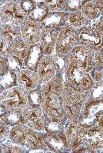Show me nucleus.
<instances>
[{
	"mask_svg": "<svg viewBox=\"0 0 103 153\" xmlns=\"http://www.w3.org/2000/svg\"><path fill=\"white\" fill-rule=\"evenodd\" d=\"M1 101L6 109L22 111L28 108L29 97L22 88H13L2 93Z\"/></svg>",
	"mask_w": 103,
	"mask_h": 153,
	"instance_id": "1",
	"label": "nucleus"
},
{
	"mask_svg": "<svg viewBox=\"0 0 103 153\" xmlns=\"http://www.w3.org/2000/svg\"><path fill=\"white\" fill-rule=\"evenodd\" d=\"M69 90L71 92L81 93L89 89L93 84L92 79L87 73L80 71L70 64L66 74Z\"/></svg>",
	"mask_w": 103,
	"mask_h": 153,
	"instance_id": "2",
	"label": "nucleus"
},
{
	"mask_svg": "<svg viewBox=\"0 0 103 153\" xmlns=\"http://www.w3.org/2000/svg\"><path fill=\"white\" fill-rule=\"evenodd\" d=\"M26 13L20 5L13 1L6 3L1 9V21L5 25H18L25 22Z\"/></svg>",
	"mask_w": 103,
	"mask_h": 153,
	"instance_id": "3",
	"label": "nucleus"
},
{
	"mask_svg": "<svg viewBox=\"0 0 103 153\" xmlns=\"http://www.w3.org/2000/svg\"><path fill=\"white\" fill-rule=\"evenodd\" d=\"M92 53L86 47L77 46L70 53V64L85 73H88L92 69Z\"/></svg>",
	"mask_w": 103,
	"mask_h": 153,
	"instance_id": "4",
	"label": "nucleus"
},
{
	"mask_svg": "<svg viewBox=\"0 0 103 153\" xmlns=\"http://www.w3.org/2000/svg\"><path fill=\"white\" fill-rule=\"evenodd\" d=\"M78 38L88 48L97 50L103 45V35L94 28H83L79 32Z\"/></svg>",
	"mask_w": 103,
	"mask_h": 153,
	"instance_id": "5",
	"label": "nucleus"
},
{
	"mask_svg": "<svg viewBox=\"0 0 103 153\" xmlns=\"http://www.w3.org/2000/svg\"><path fill=\"white\" fill-rule=\"evenodd\" d=\"M75 41V36L72 26L62 28L56 42V52L62 56L66 54L73 47Z\"/></svg>",
	"mask_w": 103,
	"mask_h": 153,
	"instance_id": "6",
	"label": "nucleus"
},
{
	"mask_svg": "<svg viewBox=\"0 0 103 153\" xmlns=\"http://www.w3.org/2000/svg\"><path fill=\"white\" fill-rule=\"evenodd\" d=\"M73 93L63 98L62 106L70 118L75 119L78 117L81 109L83 97L79 93Z\"/></svg>",
	"mask_w": 103,
	"mask_h": 153,
	"instance_id": "7",
	"label": "nucleus"
},
{
	"mask_svg": "<svg viewBox=\"0 0 103 153\" xmlns=\"http://www.w3.org/2000/svg\"><path fill=\"white\" fill-rule=\"evenodd\" d=\"M22 38L28 45H34L40 40L41 31L37 22L26 21L22 24L21 29Z\"/></svg>",
	"mask_w": 103,
	"mask_h": 153,
	"instance_id": "8",
	"label": "nucleus"
},
{
	"mask_svg": "<svg viewBox=\"0 0 103 153\" xmlns=\"http://www.w3.org/2000/svg\"><path fill=\"white\" fill-rule=\"evenodd\" d=\"M62 81L59 77L51 79L41 92V103L43 105L58 98L63 89Z\"/></svg>",
	"mask_w": 103,
	"mask_h": 153,
	"instance_id": "9",
	"label": "nucleus"
},
{
	"mask_svg": "<svg viewBox=\"0 0 103 153\" xmlns=\"http://www.w3.org/2000/svg\"><path fill=\"white\" fill-rule=\"evenodd\" d=\"M23 123L30 128L37 130L44 128V115L41 109L38 108L24 111Z\"/></svg>",
	"mask_w": 103,
	"mask_h": 153,
	"instance_id": "10",
	"label": "nucleus"
},
{
	"mask_svg": "<svg viewBox=\"0 0 103 153\" xmlns=\"http://www.w3.org/2000/svg\"><path fill=\"white\" fill-rule=\"evenodd\" d=\"M58 36L57 31L52 28H46L41 31V46L45 55L51 54L56 45Z\"/></svg>",
	"mask_w": 103,
	"mask_h": 153,
	"instance_id": "11",
	"label": "nucleus"
},
{
	"mask_svg": "<svg viewBox=\"0 0 103 153\" xmlns=\"http://www.w3.org/2000/svg\"><path fill=\"white\" fill-rule=\"evenodd\" d=\"M55 74V66L51 57L49 55L43 57L38 64L39 76L44 82H48Z\"/></svg>",
	"mask_w": 103,
	"mask_h": 153,
	"instance_id": "12",
	"label": "nucleus"
},
{
	"mask_svg": "<svg viewBox=\"0 0 103 153\" xmlns=\"http://www.w3.org/2000/svg\"><path fill=\"white\" fill-rule=\"evenodd\" d=\"M18 81L21 87L26 91H31L37 87L38 76L31 70L21 71L18 75Z\"/></svg>",
	"mask_w": 103,
	"mask_h": 153,
	"instance_id": "13",
	"label": "nucleus"
},
{
	"mask_svg": "<svg viewBox=\"0 0 103 153\" xmlns=\"http://www.w3.org/2000/svg\"><path fill=\"white\" fill-rule=\"evenodd\" d=\"M83 136L81 127L75 123H71L66 131L67 143L72 148H77L81 144Z\"/></svg>",
	"mask_w": 103,
	"mask_h": 153,
	"instance_id": "14",
	"label": "nucleus"
},
{
	"mask_svg": "<svg viewBox=\"0 0 103 153\" xmlns=\"http://www.w3.org/2000/svg\"><path fill=\"white\" fill-rule=\"evenodd\" d=\"M43 52L40 44H34L31 47L25 61L26 66L31 71L36 69L43 58Z\"/></svg>",
	"mask_w": 103,
	"mask_h": 153,
	"instance_id": "15",
	"label": "nucleus"
},
{
	"mask_svg": "<svg viewBox=\"0 0 103 153\" xmlns=\"http://www.w3.org/2000/svg\"><path fill=\"white\" fill-rule=\"evenodd\" d=\"M25 140L30 148L33 149H39L44 147V141L41 135L32 129L24 130Z\"/></svg>",
	"mask_w": 103,
	"mask_h": 153,
	"instance_id": "16",
	"label": "nucleus"
},
{
	"mask_svg": "<svg viewBox=\"0 0 103 153\" xmlns=\"http://www.w3.org/2000/svg\"><path fill=\"white\" fill-rule=\"evenodd\" d=\"M1 36L5 40L15 44L20 38L21 33L14 26L3 24L1 25Z\"/></svg>",
	"mask_w": 103,
	"mask_h": 153,
	"instance_id": "17",
	"label": "nucleus"
},
{
	"mask_svg": "<svg viewBox=\"0 0 103 153\" xmlns=\"http://www.w3.org/2000/svg\"><path fill=\"white\" fill-rule=\"evenodd\" d=\"M49 9L45 3H40L36 5L33 10L28 14L30 20L42 22L48 15Z\"/></svg>",
	"mask_w": 103,
	"mask_h": 153,
	"instance_id": "18",
	"label": "nucleus"
},
{
	"mask_svg": "<svg viewBox=\"0 0 103 153\" xmlns=\"http://www.w3.org/2000/svg\"><path fill=\"white\" fill-rule=\"evenodd\" d=\"M66 20V14L64 13H56L51 15H47L46 18L42 21L44 25L48 28L55 27L62 24Z\"/></svg>",
	"mask_w": 103,
	"mask_h": 153,
	"instance_id": "19",
	"label": "nucleus"
},
{
	"mask_svg": "<svg viewBox=\"0 0 103 153\" xmlns=\"http://www.w3.org/2000/svg\"><path fill=\"white\" fill-rule=\"evenodd\" d=\"M48 142L55 150L60 151L64 148L67 141L64 136L60 133H58L49 135V141Z\"/></svg>",
	"mask_w": 103,
	"mask_h": 153,
	"instance_id": "20",
	"label": "nucleus"
},
{
	"mask_svg": "<svg viewBox=\"0 0 103 153\" xmlns=\"http://www.w3.org/2000/svg\"><path fill=\"white\" fill-rule=\"evenodd\" d=\"M69 21L74 27H81L88 23V19L82 12L77 11L70 16Z\"/></svg>",
	"mask_w": 103,
	"mask_h": 153,
	"instance_id": "21",
	"label": "nucleus"
},
{
	"mask_svg": "<svg viewBox=\"0 0 103 153\" xmlns=\"http://www.w3.org/2000/svg\"><path fill=\"white\" fill-rule=\"evenodd\" d=\"M29 49L28 44L25 42H17L13 46V51L14 54L20 59L26 58Z\"/></svg>",
	"mask_w": 103,
	"mask_h": 153,
	"instance_id": "22",
	"label": "nucleus"
},
{
	"mask_svg": "<svg viewBox=\"0 0 103 153\" xmlns=\"http://www.w3.org/2000/svg\"><path fill=\"white\" fill-rule=\"evenodd\" d=\"M10 137L13 141L17 143L21 144L22 142H25V131H22L19 126H17L11 129L10 133Z\"/></svg>",
	"mask_w": 103,
	"mask_h": 153,
	"instance_id": "23",
	"label": "nucleus"
},
{
	"mask_svg": "<svg viewBox=\"0 0 103 153\" xmlns=\"http://www.w3.org/2000/svg\"><path fill=\"white\" fill-rule=\"evenodd\" d=\"M45 2L49 10L54 13L62 11L66 4V2L64 1H47Z\"/></svg>",
	"mask_w": 103,
	"mask_h": 153,
	"instance_id": "24",
	"label": "nucleus"
},
{
	"mask_svg": "<svg viewBox=\"0 0 103 153\" xmlns=\"http://www.w3.org/2000/svg\"><path fill=\"white\" fill-rule=\"evenodd\" d=\"M16 80L15 74L12 72L8 73L4 75L1 80V84L6 88L11 87Z\"/></svg>",
	"mask_w": 103,
	"mask_h": 153,
	"instance_id": "25",
	"label": "nucleus"
},
{
	"mask_svg": "<svg viewBox=\"0 0 103 153\" xmlns=\"http://www.w3.org/2000/svg\"><path fill=\"white\" fill-rule=\"evenodd\" d=\"M20 5L21 8L23 10V11L26 13H28V14L33 10L36 6V3L34 1H22L20 2Z\"/></svg>",
	"mask_w": 103,
	"mask_h": 153,
	"instance_id": "26",
	"label": "nucleus"
},
{
	"mask_svg": "<svg viewBox=\"0 0 103 153\" xmlns=\"http://www.w3.org/2000/svg\"><path fill=\"white\" fill-rule=\"evenodd\" d=\"M12 51L10 46L9 45V42L3 39L1 45V56H6L9 55Z\"/></svg>",
	"mask_w": 103,
	"mask_h": 153,
	"instance_id": "27",
	"label": "nucleus"
},
{
	"mask_svg": "<svg viewBox=\"0 0 103 153\" xmlns=\"http://www.w3.org/2000/svg\"><path fill=\"white\" fill-rule=\"evenodd\" d=\"M96 29L103 35V17L102 18L99 22L98 23L97 28Z\"/></svg>",
	"mask_w": 103,
	"mask_h": 153,
	"instance_id": "28",
	"label": "nucleus"
},
{
	"mask_svg": "<svg viewBox=\"0 0 103 153\" xmlns=\"http://www.w3.org/2000/svg\"><path fill=\"white\" fill-rule=\"evenodd\" d=\"M99 124L100 129L103 132V116L100 119Z\"/></svg>",
	"mask_w": 103,
	"mask_h": 153,
	"instance_id": "29",
	"label": "nucleus"
}]
</instances>
